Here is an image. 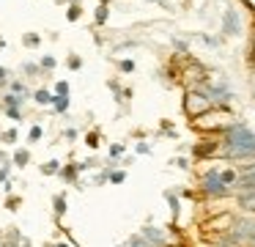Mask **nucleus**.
Wrapping results in <instances>:
<instances>
[{
    "label": "nucleus",
    "mask_w": 255,
    "mask_h": 247,
    "mask_svg": "<svg viewBox=\"0 0 255 247\" xmlns=\"http://www.w3.org/2000/svg\"><path fill=\"white\" fill-rule=\"evenodd\" d=\"M41 135H44V129H41V126L36 124V126H30V132H28V140H30V143H39V140H41Z\"/></svg>",
    "instance_id": "24"
},
{
    "label": "nucleus",
    "mask_w": 255,
    "mask_h": 247,
    "mask_svg": "<svg viewBox=\"0 0 255 247\" xmlns=\"http://www.w3.org/2000/svg\"><path fill=\"white\" fill-rule=\"evenodd\" d=\"M148 151H151L148 143H140V146H137V154H148Z\"/></svg>",
    "instance_id": "36"
},
{
    "label": "nucleus",
    "mask_w": 255,
    "mask_h": 247,
    "mask_svg": "<svg viewBox=\"0 0 255 247\" xmlns=\"http://www.w3.org/2000/svg\"><path fill=\"white\" fill-rule=\"evenodd\" d=\"M58 247H69V245H58Z\"/></svg>",
    "instance_id": "39"
},
{
    "label": "nucleus",
    "mask_w": 255,
    "mask_h": 247,
    "mask_svg": "<svg viewBox=\"0 0 255 247\" xmlns=\"http://www.w3.org/2000/svg\"><path fill=\"white\" fill-rule=\"evenodd\" d=\"M3 47H6V38H3V36H0V49H3Z\"/></svg>",
    "instance_id": "37"
},
{
    "label": "nucleus",
    "mask_w": 255,
    "mask_h": 247,
    "mask_svg": "<svg viewBox=\"0 0 255 247\" xmlns=\"http://www.w3.org/2000/svg\"><path fill=\"white\" fill-rule=\"evenodd\" d=\"M222 33L225 36H239L242 33V16H239L236 8H225V14H222Z\"/></svg>",
    "instance_id": "5"
},
{
    "label": "nucleus",
    "mask_w": 255,
    "mask_h": 247,
    "mask_svg": "<svg viewBox=\"0 0 255 247\" xmlns=\"http://www.w3.org/2000/svg\"><path fill=\"white\" fill-rule=\"evenodd\" d=\"M22 44H25L28 49H36V47L41 44V36H39V33H25V36H22Z\"/></svg>",
    "instance_id": "18"
},
{
    "label": "nucleus",
    "mask_w": 255,
    "mask_h": 247,
    "mask_svg": "<svg viewBox=\"0 0 255 247\" xmlns=\"http://www.w3.org/2000/svg\"><path fill=\"white\" fill-rule=\"evenodd\" d=\"M28 162H30V151H28V148H17L14 157H11V165H14V168H25Z\"/></svg>",
    "instance_id": "10"
},
{
    "label": "nucleus",
    "mask_w": 255,
    "mask_h": 247,
    "mask_svg": "<svg viewBox=\"0 0 255 247\" xmlns=\"http://www.w3.org/2000/svg\"><path fill=\"white\" fill-rule=\"evenodd\" d=\"M6 206H8V209H11V212H14V209H17V206H19V198H8V201H6Z\"/></svg>",
    "instance_id": "34"
},
{
    "label": "nucleus",
    "mask_w": 255,
    "mask_h": 247,
    "mask_svg": "<svg viewBox=\"0 0 255 247\" xmlns=\"http://www.w3.org/2000/svg\"><path fill=\"white\" fill-rule=\"evenodd\" d=\"M107 16H110V5H107V0H102L99 5H96V14H94V22L96 25H105Z\"/></svg>",
    "instance_id": "11"
},
{
    "label": "nucleus",
    "mask_w": 255,
    "mask_h": 247,
    "mask_svg": "<svg viewBox=\"0 0 255 247\" xmlns=\"http://www.w3.org/2000/svg\"><path fill=\"white\" fill-rule=\"evenodd\" d=\"M184 110H187L189 115H200V113H206V110H211V102L203 96L200 91H189L187 93V99H184Z\"/></svg>",
    "instance_id": "4"
},
{
    "label": "nucleus",
    "mask_w": 255,
    "mask_h": 247,
    "mask_svg": "<svg viewBox=\"0 0 255 247\" xmlns=\"http://www.w3.org/2000/svg\"><path fill=\"white\" fill-rule=\"evenodd\" d=\"M55 93H58V96H69V82L66 80L55 82Z\"/></svg>",
    "instance_id": "32"
},
{
    "label": "nucleus",
    "mask_w": 255,
    "mask_h": 247,
    "mask_svg": "<svg viewBox=\"0 0 255 247\" xmlns=\"http://www.w3.org/2000/svg\"><path fill=\"white\" fill-rule=\"evenodd\" d=\"M225 154L231 159H255V132L244 124H231L225 135Z\"/></svg>",
    "instance_id": "1"
},
{
    "label": "nucleus",
    "mask_w": 255,
    "mask_h": 247,
    "mask_svg": "<svg viewBox=\"0 0 255 247\" xmlns=\"http://www.w3.org/2000/svg\"><path fill=\"white\" fill-rule=\"evenodd\" d=\"M8 91H11V93H17V96H25V99H28L30 96V91H28V85H25V82L22 80H8Z\"/></svg>",
    "instance_id": "13"
},
{
    "label": "nucleus",
    "mask_w": 255,
    "mask_h": 247,
    "mask_svg": "<svg viewBox=\"0 0 255 247\" xmlns=\"http://www.w3.org/2000/svg\"><path fill=\"white\" fill-rule=\"evenodd\" d=\"M239 206H242L244 212L255 214V190H250V192H242V195H239Z\"/></svg>",
    "instance_id": "8"
},
{
    "label": "nucleus",
    "mask_w": 255,
    "mask_h": 247,
    "mask_svg": "<svg viewBox=\"0 0 255 247\" xmlns=\"http://www.w3.org/2000/svg\"><path fill=\"white\" fill-rule=\"evenodd\" d=\"M39 66H41V71H47V69H55V66H58V60L52 58V55H44V58L39 60Z\"/></svg>",
    "instance_id": "25"
},
{
    "label": "nucleus",
    "mask_w": 255,
    "mask_h": 247,
    "mask_svg": "<svg viewBox=\"0 0 255 247\" xmlns=\"http://www.w3.org/2000/svg\"><path fill=\"white\" fill-rule=\"evenodd\" d=\"M236 181L242 184V190H244V192L255 190V165H247V168H244V173H242V176H236Z\"/></svg>",
    "instance_id": "6"
},
{
    "label": "nucleus",
    "mask_w": 255,
    "mask_h": 247,
    "mask_svg": "<svg viewBox=\"0 0 255 247\" xmlns=\"http://www.w3.org/2000/svg\"><path fill=\"white\" fill-rule=\"evenodd\" d=\"M22 71L25 74H41V66L39 63H22Z\"/></svg>",
    "instance_id": "31"
},
{
    "label": "nucleus",
    "mask_w": 255,
    "mask_h": 247,
    "mask_svg": "<svg viewBox=\"0 0 255 247\" xmlns=\"http://www.w3.org/2000/svg\"><path fill=\"white\" fill-rule=\"evenodd\" d=\"M3 110H6V115H8L11 121H19V118H22V107H3Z\"/></svg>",
    "instance_id": "28"
},
{
    "label": "nucleus",
    "mask_w": 255,
    "mask_h": 247,
    "mask_svg": "<svg viewBox=\"0 0 255 247\" xmlns=\"http://www.w3.org/2000/svg\"><path fill=\"white\" fill-rule=\"evenodd\" d=\"M17 129H6V132H0V140L6 143V146H11V143H17Z\"/></svg>",
    "instance_id": "22"
},
{
    "label": "nucleus",
    "mask_w": 255,
    "mask_h": 247,
    "mask_svg": "<svg viewBox=\"0 0 255 247\" xmlns=\"http://www.w3.org/2000/svg\"><path fill=\"white\" fill-rule=\"evenodd\" d=\"M85 146L88 148H99V132H88V135H85Z\"/></svg>",
    "instance_id": "23"
},
{
    "label": "nucleus",
    "mask_w": 255,
    "mask_h": 247,
    "mask_svg": "<svg viewBox=\"0 0 255 247\" xmlns=\"http://www.w3.org/2000/svg\"><path fill=\"white\" fill-rule=\"evenodd\" d=\"M58 173L63 176V181H74V179H77L80 170H77V165H66V168L61 165V170H58Z\"/></svg>",
    "instance_id": "17"
},
{
    "label": "nucleus",
    "mask_w": 255,
    "mask_h": 247,
    "mask_svg": "<svg viewBox=\"0 0 255 247\" xmlns=\"http://www.w3.org/2000/svg\"><path fill=\"white\" fill-rule=\"evenodd\" d=\"M124 151H127V146H124V143H113V146H110V157H113V159L121 157Z\"/></svg>",
    "instance_id": "30"
},
{
    "label": "nucleus",
    "mask_w": 255,
    "mask_h": 247,
    "mask_svg": "<svg viewBox=\"0 0 255 247\" xmlns=\"http://www.w3.org/2000/svg\"><path fill=\"white\" fill-rule=\"evenodd\" d=\"M250 242H253V247H255V236H250Z\"/></svg>",
    "instance_id": "38"
},
{
    "label": "nucleus",
    "mask_w": 255,
    "mask_h": 247,
    "mask_svg": "<svg viewBox=\"0 0 255 247\" xmlns=\"http://www.w3.org/2000/svg\"><path fill=\"white\" fill-rule=\"evenodd\" d=\"M200 93H203L211 104H222V107H225L228 99H231V88H228V85H217V82H211V80L200 82Z\"/></svg>",
    "instance_id": "2"
},
{
    "label": "nucleus",
    "mask_w": 255,
    "mask_h": 247,
    "mask_svg": "<svg viewBox=\"0 0 255 247\" xmlns=\"http://www.w3.org/2000/svg\"><path fill=\"white\" fill-rule=\"evenodd\" d=\"M30 96H33V102L39 104V107H50L52 104V93L47 91V88H39V91H33Z\"/></svg>",
    "instance_id": "9"
},
{
    "label": "nucleus",
    "mask_w": 255,
    "mask_h": 247,
    "mask_svg": "<svg viewBox=\"0 0 255 247\" xmlns=\"http://www.w3.org/2000/svg\"><path fill=\"white\" fill-rule=\"evenodd\" d=\"M129 247H154V245H151L143 234H137V236H132V239H129Z\"/></svg>",
    "instance_id": "21"
},
{
    "label": "nucleus",
    "mask_w": 255,
    "mask_h": 247,
    "mask_svg": "<svg viewBox=\"0 0 255 247\" xmlns=\"http://www.w3.org/2000/svg\"><path fill=\"white\" fill-rule=\"evenodd\" d=\"M25 104V96H17V93H3V107H22Z\"/></svg>",
    "instance_id": "14"
},
{
    "label": "nucleus",
    "mask_w": 255,
    "mask_h": 247,
    "mask_svg": "<svg viewBox=\"0 0 255 247\" xmlns=\"http://www.w3.org/2000/svg\"><path fill=\"white\" fill-rule=\"evenodd\" d=\"M66 66L72 71H77V69H83V58L80 55H69V60H66Z\"/></svg>",
    "instance_id": "26"
},
{
    "label": "nucleus",
    "mask_w": 255,
    "mask_h": 247,
    "mask_svg": "<svg viewBox=\"0 0 255 247\" xmlns=\"http://www.w3.org/2000/svg\"><path fill=\"white\" fill-rule=\"evenodd\" d=\"M80 16H83V5H80V3H69V8H66V19H69V22H77Z\"/></svg>",
    "instance_id": "16"
},
{
    "label": "nucleus",
    "mask_w": 255,
    "mask_h": 247,
    "mask_svg": "<svg viewBox=\"0 0 255 247\" xmlns=\"http://www.w3.org/2000/svg\"><path fill=\"white\" fill-rule=\"evenodd\" d=\"M124 179H127V170H113V173L107 176V181H113V184H121Z\"/></svg>",
    "instance_id": "27"
},
{
    "label": "nucleus",
    "mask_w": 255,
    "mask_h": 247,
    "mask_svg": "<svg viewBox=\"0 0 255 247\" xmlns=\"http://www.w3.org/2000/svg\"><path fill=\"white\" fill-rule=\"evenodd\" d=\"M69 104H72V99L69 96H58V93H52V110H55V113H66L69 110Z\"/></svg>",
    "instance_id": "12"
},
{
    "label": "nucleus",
    "mask_w": 255,
    "mask_h": 247,
    "mask_svg": "<svg viewBox=\"0 0 255 247\" xmlns=\"http://www.w3.org/2000/svg\"><path fill=\"white\" fill-rule=\"evenodd\" d=\"M0 242H3V247H17V242H19L17 228H8V236H3V234H0Z\"/></svg>",
    "instance_id": "15"
},
{
    "label": "nucleus",
    "mask_w": 255,
    "mask_h": 247,
    "mask_svg": "<svg viewBox=\"0 0 255 247\" xmlns=\"http://www.w3.org/2000/svg\"><path fill=\"white\" fill-rule=\"evenodd\" d=\"M220 179L225 181V184H236V173H233V170H222Z\"/></svg>",
    "instance_id": "33"
},
{
    "label": "nucleus",
    "mask_w": 255,
    "mask_h": 247,
    "mask_svg": "<svg viewBox=\"0 0 255 247\" xmlns=\"http://www.w3.org/2000/svg\"><path fill=\"white\" fill-rule=\"evenodd\" d=\"M52 206H55V214H58V217H63V214H66V198H63V195H55Z\"/></svg>",
    "instance_id": "20"
},
{
    "label": "nucleus",
    "mask_w": 255,
    "mask_h": 247,
    "mask_svg": "<svg viewBox=\"0 0 255 247\" xmlns=\"http://www.w3.org/2000/svg\"><path fill=\"white\" fill-rule=\"evenodd\" d=\"M132 69H134L132 60H121V71H132Z\"/></svg>",
    "instance_id": "35"
},
{
    "label": "nucleus",
    "mask_w": 255,
    "mask_h": 247,
    "mask_svg": "<svg viewBox=\"0 0 255 247\" xmlns=\"http://www.w3.org/2000/svg\"><path fill=\"white\" fill-rule=\"evenodd\" d=\"M143 236H145V239H148V242H151V245H154V247L165 245V239H167V236L162 234L159 228H143Z\"/></svg>",
    "instance_id": "7"
},
{
    "label": "nucleus",
    "mask_w": 255,
    "mask_h": 247,
    "mask_svg": "<svg viewBox=\"0 0 255 247\" xmlns=\"http://www.w3.org/2000/svg\"><path fill=\"white\" fill-rule=\"evenodd\" d=\"M58 170H61V162H58V159H50V162L41 165V173H44V176H55Z\"/></svg>",
    "instance_id": "19"
},
{
    "label": "nucleus",
    "mask_w": 255,
    "mask_h": 247,
    "mask_svg": "<svg viewBox=\"0 0 255 247\" xmlns=\"http://www.w3.org/2000/svg\"><path fill=\"white\" fill-rule=\"evenodd\" d=\"M200 187H203V192L206 195H211V198H222V195H228V184L220 179V170H209V173L203 176V181H200Z\"/></svg>",
    "instance_id": "3"
},
{
    "label": "nucleus",
    "mask_w": 255,
    "mask_h": 247,
    "mask_svg": "<svg viewBox=\"0 0 255 247\" xmlns=\"http://www.w3.org/2000/svg\"><path fill=\"white\" fill-rule=\"evenodd\" d=\"M8 80H11V71H8L6 66H0V88H6Z\"/></svg>",
    "instance_id": "29"
}]
</instances>
